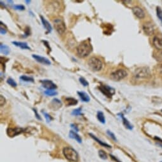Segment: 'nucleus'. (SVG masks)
I'll list each match as a JSON object with an SVG mask.
<instances>
[{
  "label": "nucleus",
  "instance_id": "1",
  "mask_svg": "<svg viewBox=\"0 0 162 162\" xmlns=\"http://www.w3.org/2000/svg\"><path fill=\"white\" fill-rule=\"evenodd\" d=\"M92 51V47L89 41H84L81 42L76 48L77 55L81 58L88 56Z\"/></svg>",
  "mask_w": 162,
  "mask_h": 162
},
{
  "label": "nucleus",
  "instance_id": "2",
  "mask_svg": "<svg viewBox=\"0 0 162 162\" xmlns=\"http://www.w3.org/2000/svg\"><path fill=\"white\" fill-rule=\"evenodd\" d=\"M151 76V71L147 67H140L136 69L134 73L135 80H146L150 78Z\"/></svg>",
  "mask_w": 162,
  "mask_h": 162
},
{
  "label": "nucleus",
  "instance_id": "3",
  "mask_svg": "<svg viewBox=\"0 0 162 162\" xmlns=\"http://www.w3.org/2000/svg\"><path fill=\"white\" fill-rule=\"evenodd\" d=\"M63 154L66 158L73 162H77L78 161V154L73 148L71 147H65L63 149Z\"/></svg>",
  "mask_w": 162,
  "mask_h": 162
},
{
  "label": "nucleus",
  "instance_id": "4",
  "mask_svg": "<svg viewBox=\"0 0 162 162\" xmlns=\"http://www.w3.org/2000/svg\"><path fill=\"white\" fill-rule=\"evenodd\" d=\"M88 66L93 71H99L102 69L103 63L102 61L96 57L90 58L88 61Z\"/></svg>",
  "mask_w": 162,
  "mask_h": 162
},
{
  "label": "nucleus",
  "instance_id": "5",
  "mask_svg": "<svg viewBox=\"0 0 162 162\" xmlns=\"http://www.w3.org/2000/svg\"><path fill=\"white\" fill-rule=\"evenodd\" d=\"M128 75V73L127 71L124 69H120L116 70L114 72H113L111 75H110V78L113 81H118L123 79H124L125 77H127Z\"/></svg>",
  "mask_w": 162,
  "mask_h": 162
},
{
  "label": "nucleus",
  "instance_id": "6",
  "mask_svg": "<svg viewBox=\"0 0 162 162\" xmlns=\"http://www.w3.org/2000/svg\"><path fill=\"white\" fill-rule=\"evenodd\" d=\"M53 22H54V28L56 30V31L59 35H62L66 29V25H65V23L62 21V19L60 18H55L54 19Z\"/></svg>",
  "mask_w": 162,
  "mask_h": 162
},
{
  "label": "nucleus",
  "instance_id": "7",
  "mask_svg": "<svg viewBox=\"0 0 162 162\" xmlns=\"http://www.w3.org/2000/svg\"><path fill=\"white\" fill-rule=\"evenodd\" d=\"M99 88L100 90V91L106 96H107L109 98H111V97L115 94V90L109 87L107 85H101L99 87Z\"/></svg>",
  "mask_w": 162,
  "mask_h": 162
},
{
  "label": "nucleus",
  "instance_id": "8",
  "mask_svg": "<svg viewBox=\"0 0 162 162\" xmlns=\"http://www.w3.org/2000/svg\"><path fill=\"white\" fill-rule=\"evenodd\" d=\"M142 29H143L144 33L147 36H151L153 35L155 31L154 25L150 22H147L144 24Z\"/></svg>",
  "mask_w": 162,
  "mask_h": 162
},
{
  "label": "nucleus",
  "instance_id": "9",
  "mask_svg": "<svg viewBox=\"0 0 162 162\" xmlns=\"http://www.w3.org/2000/svg\"><path fill=\"white\" fill-rule=\"evenodd\" d=\"M42 84L43 87L47 90H55L57 88V85L51 80H43L40 81Z\"/></svg>",
  "mask_w": 162,
  "mask_h": 162
},
{
  "label": "nucleus",
  "instance_id": "10",
  "mask_svg": "<svg viewBox=\"0 0 162 162\" xmlns=\"http://www.w3.org/2000/svg\"><path fill=\"white\" fill-rule=\"evenodd\" d=\"M24 131V130L21 128H9L7 130V134L10 137H15L18 134H21Z\"/></svg>",
  "mask_w": 162,
  "mask_h": 162
},
{
  "label": "nucleus",
  "instance_id": "11",
  "mask_svg": "<svg viewBox=\"0 0 162 162\" xmlns=\"http://www.w3.org/2000/svg\"><path fill=\"white\" fill-rule=\"evenodd\" d=\"M133 14L137 17V18L142 19L144 18L145 17V13L144 10H142L141 8L139 7V6H134L132 8Z\"/></svg>",
  "mask_w": 162,
  "mask_h": 162
},
{
  "label": "nucleus",
  "instance_id": "12",
  "mask_svg": "<svg viewBox=\"0 0 162 162\" xmlns=\"http://www.w3.org/2000/svg\"><path fill=\"white\" fill-rule=\"evenodd\" d=\"M154 47L159 50H162V36L160 35L155 36L153 40Z\"/></svg>",
  "mask_w": 162,
  "mask_h": 162
},
{
  "label": "nucleus",
  "instance_id": "13",
  "mask_svg": "<svg viewBox=\"0 0 162 162\" xmlns=\"http://www.w3.org/2000/svg\"><path fill=\"white\" fill-rule=\"evenodd\" d=\"M32 58H34L35 60H36L37 62H40L41 64H45V65H50L51 62L46 57H44L40 55H38L36 54H33L32 55Z\"/></svg>",
  "mask_w": 162,
  "mask_h": 162
},
{
  "label": "nucleus",
  "instance_id": "14",
  "mask_svg": "<svg viewBox=\"0 0 162 162\" xmlns=\"http://www.w3.org/2000/svg\"><path fill=\"white\" fill-rule=\"evenodd\" d=\"M62 106V102L58 99H54L50 104V107L54 110L59 109Z\"/></svg>",
  "mask_w": 162,
  "mask_h": 162
},
{
  "label": "nucleus",
  "instance_id": "15",
  "mask_svg": "<svg viewBox=\"0 0 162 162\" xmlns=\"http://www.w3.org/2000/svg\"><path fill=\"white\" fill-rule=\"evenodd\" d=\"M40 18H41V22H42V24L43 25V27L45 29H46V30L47 31V32H51V31H52V28H51V25L48 22V21H47L46 19H45L41 15L40 16Z\"/></svg>",
  "mask_w": 162,
  "mask_h": 162
},
{
  "label": "nucleus",
  "instance_id": "16",
  "mask_svg": "<svg viewBox=\"0 0 162 162\" xmlns=\"http://www.w3.org/2000/svg\"><path fill=\"white\" fill-rule=\"evenodd\" d=\"M78 95L80 97L81 100L84 102H88L90 101V98L88 94H87L85 92H78Z\"/></svg>",
  "mask_w": 162,
  "mask_h": 162
},
{
  "label": "nucleus",
  "instance_id": "17",
  "mask_svg": "<svg viewBox=\"0 0 162 162\" xmlns=\"http://www.w3.org/2000/svg\"><path fill=\"white\" fill-rule=\"evenodd\" d=\"M12 43L14 45H15L16 47H20L23 50H31V48L28 46V45L27 43L25 42H21V41H12Z\"/></svg>",
  "mask_w": 162,
  "mask_h": 162
},
{
  "label": "nucleus",
  "instance_id": "18",
  "mask_svg": "<svg viewBox=\"0 0 162 162\" xmlns=\"http://www.w3.org/2000/svg\"><path fill=\"white\" fill-rule=\"evenodd\" d=\"M69 137L76 140L78 143H81L82 140L80 136L73 131H71L69 132Z\"/></svg>",
  "mask_w": 162,
  "mask_h": 162
},
{
  "label": "nucleus",
  "instance_id": "19",
  "mask_svg": "<svg viewBox=\"0 0 162 162\" xmlns=\"http://www.w3.org/2000/svg\"><path fill=\"white\" fill-rule=\"evenodd\" d=\"M89 135H90V137H91L94 141H95L97 142H98V143H99L101 146H103V147H107V148H111V146L109 145V144H107V143H106V142H102V141H101L100 139H99L97 138V137H95V136L94 135L92 134H89Z\"/></svg>",
  "mask_w": 162,
  "mask_h": 162
},
{
  "label": "nucleus",
  "instance_id": "20",
  "mask_svg": "<svg viewBox=\"0 0 162 162\" xmlns=\"http://www.w3.org/2000/svg\"><path fill=\"white\" fill-rule=\"evenodd\" d=\"M65 103L68 106H74L78 104V101L73 97H67L65 99Z\"/></svg>",
  "mask_w": 162,
  "mask_h": 162
},
{
  "label": "nucleus",
  "instance_id": "21",
  "mask_svg": "<svg viewBox=\"0 0 162 162\" xmlns=\"http://www.w3.org/2000/svg\"><path fill=\"white\" fill-rule=\"evenodd\" d=\"M120 117L122 119V121H123V124H124V125H125V127L128 128V130H132L133 129V126L131 124V123H130L128 120L127 118H125L124 115H123L122 114H120Z\"/></svg>",
  "mask_w": 162,
  "mask_h": 162
},
{
  "label": "nucleus",
  "instance_id": "22",
  "mask_svg": "<svg viewBox=\"0 0 162 162\" xmlns=\"http://www.w3.org/2000/svg\"><path fill=\"white\" fill-rule=\"evenodd\" d=\"M0 49H1L2 54L4 55H8L10 54V48L5 45L1 44V45H0Z\"/></svg>",
  "mask_w": 162,
  "mask_h": 162
},
{
  "label": "nucleus",
  "instance_id": "23",
  "mask_svg": "<svg viewBox=\"0 0 162 162\" xmlns=\"http://www.w3.org/2000/svg\"><path fill=\"white\" fill-rule=\"evenodd\" d=\"M97 118L98 120L102 123V124H104L106 123V119L105 116L104 115V113L102 111H98L97 113Z\"/></svg>",
  "mask_w": 162,
  "mask_h": 162
},
{
  "label": "nucleus",
  "instance_id": "24",
  "mask_svg": "<svg viewBox=\"0 0 162 162\" xmlns=\"http://www.w3.org/2000/svg\"><path fill=\"white\" fill-rule=\"evenodd\" d=\"M20 79L21 80H22L23 81H25V82H31V83H34L35 82L34 79L32 78V77H29V76H25V75L21 76L20 77Z\"/></svg>",
  "mask_w": 162,
  "mask_h": 162
},
{
  "label": "nucleus",
  "instance_id": "25",
  "mask_svg": "<svg viewBox=\"0 0 162 162\" xmlns=\"http://www.w3.org/2000/svg\"><path fill=\"white\" fill-rule=\"evenodd\" d=\"M44 93L48 96H55L57 95L58 94L55 90H47L46 91H45Z\"/></svg>",
  "mask_w": 162,
  "mask_h": 162
},
{
  "label": "nucleus",
  "instance_id": "26",
  "mask_svg": "<svg viewBox=\"0 0 162 162\" xmlns=\"http://www.w3.org/2000/svg\"><path fill=\"white\" fill-rule=\"evenodd\" d=\"M6 82H7V83L9 85H10L11 87H14V88H15L17 86V83L14 81V80H13L12 78H9L6 80Z\"/></svg>",
  "mask_w": 162,
  "mask_h": 162
},
{
  "label": "nucleus",
  "instance_id": "27",
  "mask_svg": "<svg viewBox=\"0 0 162 162\" xmlns=\"http://www.w3.org/2000/svg\"><path fill=\"white\" fill-rule=\"evenodd\" d=\"M71 114H72L74 116L81 115L82 114L81 113V107H79V108H77L76 109H74Z\"/></svg>",
  "mask_w": 162,
  "mask_h": 162
},
{
  "label": "nucleus",
  "instance_id": "28",
  "mask_svg": "<svg viewBox=\"0 0 162 162\" xmlns=\"http://www.w3.org/2000/svg\"><path fill=\"white\" fill-rule=\"evenodd\" d=\"M99 155L101 158H102V160H106L107 159V154L106 153V152L103 150H99Z\"/></svg>",
  "mask_w": 162,
  "mask_h": 162
},
{
  "label": "nucleus",
  "instance_id": "29",
  "mask_svg": "<svg viewBox=\"0 0 162 162\" xmlns=\"http://www.w3.org/2000/svg\"><path fill=\"white\" fill-rule=\"evenodd\" d=\"M79 81L83 87H87L89 84L88 82L86 80V79L84 78L83 77H80V79H79Z\"/></svg>",
  "mask_w": 162,
  "mask_h": 162
},
{
  "label": "nucleus",
  "instance_id": "30",
  "mask_svg": "<svg viewBox=\"0 0 162 162\" xmlns=\"http://www.w3.org/2000/svg\"><path fill=\"white\" fill-rule=\"evenodd\" d=\"M157 14L160 19V21L162 22V10L160 7L157 8Z\"/></svg>",
  "mask_w": 162,
  "mask_h": 162
},
{
  "label": "nucleus",
  "instance_id": "31",
  "mask_svg": "<svg viewBox=\"0 0 162 162\" xmlns=\"http://www.w3.org/2000/svg\"><path fill=\"white\" fill-rule=\"evenodd\" d=\"M42 113L44 114L45 118H46V120H47V123H50L51 120V118L50 114H48L46 112H44V111H42Z\"/></svg>",
  "mask_w": 162,
  "mask_h": 162
},
{
  "label": "nucleus",
  "instance_id": "32",
  "mask_svg": "<svg viewBox=\"0 0 162 162\" xmlns=\"http://www.w3.org/2000/svg\"><path fill=\"white\" fill-rule=\"evenodd\" d=\"M14 8L17 10H24L25 6L22 5H16L14 6Z\"/></svg>",
  "mask_w": 162,
  "mask_h": 162
},
{
  "label": "nucleus",
  "instance_id": "33",
  "mask_svg": "<svg viewBox=\"0 0 162 162\" xmlns=\"http://www.w3.org/2000/svg\"><path fill=\"white\" fill-rule=\"evenodd\" d=\"M107 134L109 135V137L111 138H112L114 141H117V139H116V136L114 135V134L113 132H111V131H107Z\"/></svg>",
  "mask_w": 162,
  "mask_h": 162
},
{
  "label": "nucleus",
  "instance_id": "34",
  "mask_svg": "<svg viewBox=\"0 0 162 162\" xmlns=\"http://www.w3.org/2000/svg\"><path fill=\"white\" fill-rule=\"evenodd\" d=\"M0 99H1V101H0V105H1V106H3L6 102V99L2 95L0 96Z\"/></svg>",
  "mask_w": 162,
  "mask_h": 162
},
{
  "label": "nucleus",
  "instance_id": "35",
  "mask_svg": "<svg viewBox=\"0 0 162 162\" xmlns=\"http://www.w3.org/2000/svg\"><path fill=\"white\" fill-rule=\"evenodd\" d=\"M32 110H33V111H34V113H35V116H36V118L38 119V120H42V119H41V116H40V114H39L38 113V112H37V111H36V109H32Z\"/></svg>",
  "mask_w": 162,
  "mask_h": 162
},
{
  "label": "nucleus",
  "instance_id": "36",
  "mask_svg": "<svg viewBox=\"0 0 162 162\" xmlns=\"http://www.w3.org/2000/svg\"><path fill=\"white\" fill-rule=\"evenodd\" d=\"M6 32H7V31H6V28H3V26L1 25V27H0V32H1V34L2 35H4L6 33Z\"/></svg>",
  "mask_w": 162,
  "mask_h": 162
},
{
  "label": "nucleus",
  "instance_id": "37",
  "mask_svg": "<svg viewBox=\"0 0 162 162\" xmlns=\"http://www.w3.org/2000/svg\"><path fill=\"white\" fill-rule=\"evenodd\" d=\"M157 70L160 74L162 75V64L158 65L157 67Z\"/></svg>",
  "mask_w": 162,
  "mask_h": 162
},
{
  "label": "nucleus",
  "instance_id": "38",
  "mask_svg": "<svg viewBox=\"0 0 162 162\" xmlns=\"http://www.w3.org/2000/svg\"><path fill=\"white\" fill-rule=\"evenodd\" d=\"M71 128L74 129V131H76V132H78L79 131V129H78V128L77 127L76 125H75L74 124H71Z\"/></svg>",
  "mask_w": 162,
  "mask_h": 162
},
{
  "label": "nucleus",
  "instance_id": "39",
  "mask_svg": "<svg viewBox=\"0 0 162 162\" xmlns=\"http://www.w3.org/2000/svg\"><path fill=\"white\" fill-rule=\"evenodd\" d=\"M159 140H160V142H161V143H160V146H161V147H162V141H161V140H160V139H159Z\"/></svg>",
  "mask_w": 162,
  "mask_h": 162
},
{
  "label": "nucleus",
  "instance_id": "40",
  "mask_svg": "<svg viewBox=\"0 0 162 162\" xmlns=\"http://www.w3.org/2000/svg\"><path fill=\"white\" fill-rule=\"evenodd\" d=\"M30 2H31V1H28H28H25V3H26L28 5Z\"/></svg>",
  "mask_w": 162,
  "mask_h": 162
},
{
  "label": "nucleus",
  "instance_id": "41",
  "mask_svg": "<svg viewBox=\"0 0 162 162\" xmlns=\"http://www.w3.org/2000/svg\"><path fill=\"white\" fill-rule=\"evenodd\" d=\"M161 162H162V161H161Z\"/></svg>",
  "mask_w": 162,
  "mask_h": 162
}]
</instances>
